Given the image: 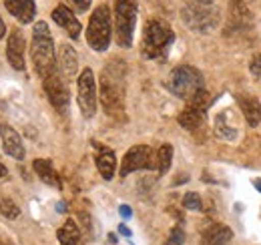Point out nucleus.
<instances>
[{
  "instance_id": "nucleus-15",
  "label": "nucleus",
  "mask_w": 261,
  "mask_h": 245,
  "mask_svg": "<svg viewBox=\"0 0 261 245\" xmlns=\"http://www.w3.org/2000/svg\"><path fill=\"white\" fill-rule=\"evenodd\" d=\"M237 105H239V109H241V113H243V117H245V121H247L249 127H257L259 125L261 103L257 96L241 92V94H237Z\"/></svg>"
},
{
  "instance_id": "nucleus-17",
  "label": "nucleus",
  "mask_w": 261,
  "mask_h": 245,
  "mask_svg": "<svg viewBox=\"0 0 261 245\" xmlns=\"http://www.w3.org/2000/svg\"><path fill=\"white\" fill-rule=\"evenodd\" d=\"M6 10L22 24H29L34 20V14H36V4L33 0H6L4 2Z\"/></svg>"
},
{
  "instance_id": "nucleus-23",
  "label": "nucleus",
  "mask_w": 261,
  "mask_h": 245,
  "mask_svg": "<svg viewBox=\"0 0 261 245\" xmlns=\"http://www.w3.org/2000/svg\"><path fill=\"white\" fill-rule=\"evenodd\" d=\"M155 155H157V169H159L161 175H165L169 171L171 163H173V147L169 143H165V145L159 147V151Z\"/></svg>"
},
{
  "instance_id": "nucleus-11",
  "label": "nucleus",
  "mask_w": 261,
  "mask_h": 245,
  "mask_svg": "<svg viewBox=\"0 0 261 245\" xmlns=\"http://www.w3.org/2000/svg\"><path fill=\"white\" fill-rule=\"evenodd\" d=\"M44 91H46V96L50 101V105L65 113L66 107H68V101H70V94H68V89H66L65 79L59 75V72H53L50 77L44 79Z\"/></svg>"
},
{
  "instance_id": "nucleus-28",
  "label": "nucleus",
  "mask_w": 261,
  "mask_h": 245,
  "mask_svg": "<svg viewBox=\"0 0 261 245\" xmlns=\"http://www.w3.org/2000/svg\"><path fill=\"white\" fill-rule=\"evenodd\" d=\"M72 6L76 8V12H87L91 8V2L89 0H79V2H72Z\"/></svg>"
},
{
  "instance_id": "nucleus-1",
  "label": "nucleus",
  "mask_w": 261,
  "mask_h": 245,
  "mask_svg": "<svg viewBox=\"0 0 261 245\" xmlns=\"http://www.w3.org/2000/svg\"><path fill=\"white\" fill-rule=\"evenodd\" d=\"M98 94L107 115L119 119L125 111V66L121 62H113L102 70Z\"/></svg>"
},
{
  "instance_id": "nucleus-20",
  "label": "nucleus",
  "mask_w": 261,
  "mask_h": 245,
  "mask_svg": "<svg viewBox=\"0 0 261 245\" xmlns=\"http://www.w3.org/2000/svg\"><path fill=\"white\" fill-rule=\"evenodd\" d=\"M233 237V231L227 225L213 223L203 231V245H225Z\"/></svg>"
},
{
  "instance_id": "nucleus-18",
  "label": "nucleus",
  "mask_w": 261,
  "mask_h": 245,
  "mask_svg": "<svg viewBox=\"0 0 261 245\" xmlns=\"http://www.w3.org/2000/svg\"><path fill=\"white\" fill-rule=\"evenodd\" d=\"M95 147H98V145H95ZM95 163H97V169L98 173H100V177L107 179V181H111L113 175H115V171H117V157H115V153L111 149H107V147H98Z\"/></svg>"
},
{
  "instance_id": "nucleus-36",
  "label": "nucleus",
  "mask_w": 261,
  "mask_h": 245,
  "mask_svg": "<svg viewBox=\"0 0 261 245\" xmlns=\"http://www.w3.org/2000/svg\"><path fill=\"white\" fill-rule=\"evenodd\" d=\"M0 245H6V243H4V241H2V239H0Z\"/></svg>"
},
{
  "instance_id": "nucleus-35",
  "label": "nucleus",
  "mask_w": 261,
  "mask_h": 245,
  "mask_svg": "<svg viewBox=\"0 0 261 245\" xmlns=\"http://www.w3.org/2000/svg\"><path fill=\"white\" fill-rule=\"evenodd\" d=\"M109 241H111V243H117V237H115L113 233H109Z\"/></svg>"
},
{
  "instance_id": "nucleus-10",
  "label": "nucleus",
  "mask_w": 261,
  "mask_h": 245,
  "mask_svg": "<svg viewBox=\"0 0 261 245\" xmlns=\"http://www.w3.org/2000/svg\"><path fill=\"white\" fill-rule=\"evenodd\" d=\"M207 107H209V94L203 89V91L199 92V94H195V96L189 101V105L181 111V115H179V125H181L183 129L197 131V129L203 125V121H205Z\"/></svg>"
},
{
  "instance_id": "nucleus-9",
  "label": "nucleus",
  "mask_w": 261,
  "mask_h": 245,
  "mask_svg": "<svg viewBox=\"0 0 261 245\" xmlns=\"http://www.w3.org/2000/svg\"><path fill=\"white\" fill-rule=\"evenodd\" d=\"M141 169H157V155L149 145H135L123 157L121 163V177H127Z\"/></svg>"
},
{
  "instance_id": "nucleus-33",
  "label": "nucleus",
  "mask_w": 261,
  "mask_h": 245,
  "mask_svg": "<svg viewBox=\"0 0 261 245\" xmlns=\"http://www.w3.org/2000/svg\"><path fill=\"white\" fill-rule=\"evenodd\" d=\"M4 175H6V167H4V165H2V163H0V179H2V177H4Z\"/></svg>"
},
{
  "instance_id": "nucleus-22",
  "label": "nucleus",
  "mask_w": 261,
  "mask_h": 245,
  "mask_svg": "<svg viewBox=\"0 0 261 245\" xmlns=\"http://www.w3.org/2000/svg\"><path fill=\"white\" fill-rule=\"evenodd\" d=\"M57 237L61 245H83V233L74 223V219H66L65 225L57 231Z\"/></svg>"
},
{
  "instance_id": "nucleus-19",
  "label": "nucleus",
  "mask_w": 261,
  "mask_h": 245,
  "mask_svg": "<svg viewBox=\"0 0 261 245\" xmlns=\"http://www.w3.org/2000/svg\"><path fill=\"white\" fill-rule=\"evenodd\" d=\"M215 133L219 139H225V141H235L237 135H239V127L235 125V119L231 115V111L225 113H219L217 119H215Z\"/></svg>"
},
{
  "instance_id": "nucleus-6",
  "label": "nucleus",
  "mask_w": 261,
  "mask_h": 245,
  "mask_svg": "<svg viewBox=\"0 0 261 245\" xmlns=\"http://www.w3.org/2000/svg\"><path fill=\"white\" fill-rule=\"evenodd\" d=\"M111 34H113L111 8H109V4H98L93 10V16L87 27V42L93 51L105 53L111 44Z\"/></svg>"
},
{
  "instance_id": "nucleus-24",
  "label": "nucleus",
  "mask_w": 261,
  "mask_h": 245,
  "mask_svg": "<svg viewBox=\"0 0 261 245\" xmlns=\"http://www.w3.org/2000/svg\"><path fill=\"white\" fill-rule=\"evenodd\" d=\"M0 215H4L6 219H16L20 215V207L12 199H0Z\"/></svg>"
},
{
  "instance_id": "nucleus-4",
  "label": "nucleus",
  "mask_w": 261,
  "mask_h": 245,
  "mask_svg": "<svg viewBox=\"0 0 261 245\" xmlns=\"http://www.w3.org/2000/svg\"><path fill=\"white\" fill-rule=\"evenodd\" d=\"M167 89L185 101H191L195 94H199L205 89V81L195 66L179 64L171 70V75L167 79Z\"/></svg>"
},
{
  "instance_id": "nucleus-30",
  "label": "nucleus",
  "mask_w": 261,
  "mask_h": 245,
  "mask_svg": "<svg viewBox=\"0 0 261 245\" xmlns=\"http://www.w3.org/2000/svg\"><path fill=\"white\" fill-rule=\"evenodd\" d=\"M119 233H121V235H125V237H130V235H133V233H130V229L125 225V223H121V225H119Z\"/></svg>"
},
{
  "instance_id": "nucleus-5",
  "label": "nucleus",
  "mask_w": 261,
  "mask_h": 245,
  "mask_svg": "<svg viewBox=\"0 0 261 245\" xmlns=\"http://www.w3.org/2000/svg\"><path fill=\"white\" fill-rule=\"evenodd\" d=\"M183 22L195 32H211L219 24V10L213 2H187L181 10Z\"/></svg>"
},
{
  "instance_id": "nucleus-26",
  "label": "nucleus",
  "mask_w": 261,
  "mask_h": 245,
  "mask_svg": "<svg viewBox=\"0 0 261 245\" xmlns=\"http://www.w3.org/2000/svg\"><path fill=\"white\" fill-rule=\"evenodd\" d=\"M183 241H185L183 227H173L171 233H169V237H167V241H165V245H183Z\"/></svg>"
},
{
  "instance_id": "nucleus-27",
  "label": "nucleus",
  "mask_w": 261,
  "mask_h": 245,
  "mask_svg": "<svg viewBox=\"0 0 261 245\" xmlns=\"http://www.w3.org/2000/svg\"><path fill=\"white\" fill-rule=\"evenodd\" d=\"M249 70L253 77L261 79V55H255L251 61H249Z\"/></svg>"
},
{
  "instance_id": "nucleus-21",
  "label": "nucleus",
  "mask_w": 261,
  "mask_h": 245,
  "mask_svg": "<svg viewBox=\"0 0 261 245\" xmlns=\"http://www.w3.org/2000/svg\"><path fill=\"white\" fill-rule=\"evenodd\" d=\"M33 167H34V173L38 175V179H40V181H44V183L50 185V187L61 189L59 173L55 171V167H53V163H50L48 159H34Z\"/></svg>"
},
{
  "instance_id": "nucleus-14",
  "label": "nucleus",
  "mask_w": 261,
  "mask_h": 245,
  "mask_svg": "<svg viewBox=\"0 0 261 245\" xmlns=\"http://www.w3.org/2000/svg\"><path fill=\"white\" fill-rule=\"evenodd\" d=\"M57 62H59L61 75L65 77L66 81L76 79V72H79V55H76V51L70 44H61L59 46Z\"/></svg>"
},
{
  "instance_id": "nucleus-12",
  "label": "nucleus",
  "mask_w": 261,
  "mask_h": 245,
  "mask_svg": "<svg viewBox=\"0 0 261 245\" xmlns=\"http://www.w3.org/2000/svg\"><path fill=\"white\" fill-rule=\"evenodd\" d=\"M6 59L14 70H24V34L20 29H14L8 36Z\"/></svg>"
},
{
  "instance_id": "nucleus-7",
  "label": "nucleus",
  "mask_w": 261,
  "mask_h": 245,
  "mask_svg": "<svg viewBox=\"0 0 261 245\" xmlns=\"http://www.w3.org/2000/svg\"><path fill=\"white\" fill-rule=\"evenodd\" d=\"M137 20V2L117 0L115 2V36L123 48L133 44V32Z\"/></svg>"
},
{
  "instance_id": "nucleus-25",
  "label": "nucleus",
  "mask_w": 261,
  "mask_h": 245,
  "mask_svg": "<svg viewBox=\"0 0 261 245\" xmlns=\"http://www.w3.org/2000/svg\"><path fill=\"white\" fill-rule=\"evenodd\" d=\"M183 207L189 209V211H201L203 209V201H201V195L199 193H187L183 197Z\"/></svg>"
},
{
  "instance_id": "nucleus-34",
  "label": "nucleus",
  "mask_w": 261,
  "mask_h": 245,
  "mask_svg": "<svg viewBox=\"0 0 261 245\" xmlns=\"http://www.w3.org/2000/svg\"><path fill=\"white\" fill-rule=\"evenodd\" d=\"M253 185L257 187V191H259V193H261V179H255V181H253Z\"/></svg>"
},
{
  "instance_id": "nucleus-13",
  "label": "nucleus",
  "mask_w": 261,
  "mask_h": 245,
  "mask_svg": "<svg viewBox=\"0 0 261 245\" xmlns=\"http://www.w3.org/2000/svg\"><path fill=\"white\" fill-rule=\"evenodd\" d=\"M0 137H2V149L4 153L10 155L12 159H24V145H22V139L20 135L6 122H0Z\"/></svg>"
},
{
  "instance_id": "nucleus-2",
  "label": "nucleus",
  "mask_w": 261,
  "mask_h": 245,
  "mask_svg": "<svg viewBox=\"0 0 261 245\" xmlns=\"http://www.w3.org/2000/svg\"><path fill=\"white\" fill-rule=\"evenodd\" d=\"M31 57H33L34 70L38 77L46 79L50 77L57 66V57H55V40L48 31L46 22H36L33 29V42H31Z\"/></svg>"
},
{
  "instance_id": "nucleus-8",
  "label": "nucleus",
  "mask_w": 261,
  "mask_h": 245,
  "mask_svg": "<svg viewBox=\"0 0 261 245\" xmlns=\"http://www.w3.org/2000/svg\"><path fill=\"white\" fill-rule=\"evenodd\" d=\"M76 99L79 107L85 119H93L97 113V83H95V72L91 68H85L79 79H76Z\"/></svg>"
},
{
  "instance_id": "nucleus-3",
  "label": "nucleus",
  "mask_w": 261,
  "mask_h": 245,
  "mask_svg": "<svg viewBox=\"0 0 261 245\" xmlns=\"http://www.w3.org/2000/svg\"><path fill=\"white\" fill-rule=\"evenodd\" d=\"M173 40H175L173 29L161 18H151V20H147L145 31H143L141 53H143L145 59H151V61L165 59Z\"/></svg>"
},
{
  "instance_id": "nucleus-31",
  "label": "nucleus",
  "mask_w": 261,
  "mask_h": 245,
  "mask_svg": "<svg viewBox=\"0 0 261 245\" xmlns=\"http://www.w3.org/2000/svg\"><path fill=\"white\" fill-rule=\"evenodd\" d=\"M57 209L61 211V213H65L66 211V205H65V201H59V205H57Z\"/></svg>"
},
{
  "instance_id": "nucleus-32",
  "label": "nucleus",
  "mask_w": 261,
  "mask_h": 245,
  "mask_svg": "<svg viewBox=\"0 0 261 245\" xmlns=\"http://www.w3.org/2000/svg\"><path fill=\"white\" fill-rule=\"evenodd\" d=\"M4 34H6V27H4V20L0 18V38H2Z\"/></svg>"
},
{
  "instance_id": "nucleus-16",
  "label": "nucleus",
  "mask_w": 261,
  "mask_h": 245,
  "mask_svg": "<svg viewBox=\"0 0 261 245\" xmlns=\"http://www.w3.org/2000/svg\"><path fill=\"white\" fill-rule=\"evenodd\" d=\"M53 20H55L59 27H63V29L68 32L70 38H79V34H81V22L76 20L74 12H72L68 6L59 4V6L53 10Z\"/></svg>"
},
{
  "instance_id": "nucleus-29",
  "label": "nucleus",
  "mask_w": 261,
  "mask_h": 245,
  "mask_svg": "<svg viewBox=\"0 0 261 245\" xmlns=\"http://www.w3.org/2000/svg\"><path fill=\"white\" fill-rule=\"evenodd\" d=\"M119 213H121L123 219H129L130 215H133V209H130L129 205H121V207H119Z\"/></svg>"
}]
</instances>
